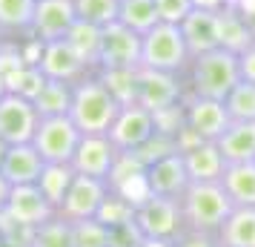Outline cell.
<instances>
[{"instance_id": "cell-10", "label": "cell", "mask_w": 255, "mask_h": 247, "mask_svg": "<svg viewBox=\"0 0 255 247\" xmlns=\"http://www.w3.org/2000/svg\"><path fill=\"white\" fill-rule=\"evenodd\" d=\"M106 196H109V184L101 178L78 176L72 187L66 190L63 201L58 204V216H63L66 222H83V219H98V213L104 207Z\"/></svg>"}, {"instance_id": "cell-38", "label": "cell", "mask_w": 255, "mask_h": 247, "mask_svg": "<svg viewBox=\"0 0 255 247\" xmlns=\"http://www.w3.org/2000/svg\"><path fill=\"white\" fill-rule=\"evenodd\" d=\"M155 6H158V14H161V23H175V26L195 9L192 0H155Z\"/></svg>"}, {"instance_id": "cell-9", "label": "cell", "mask_w": 255, "mask_h": 247, "mask_svg": "<svg viewBox=\"0 0 255 247\" xmlns=\"http://www.w3.org/2000/svg\"><path fill=\"white\" fill-rule=\"evenodd\" d=\"M140 66V35L121 20L104 26L98 69H138Z\"/></svg>"}, {"instance_id": "cell-16", "label": "cell", "mask_w": 255, "mask_h": 247, "mask_svg": "<svg viewBox=\"0 0 255 247\" xmlns=\"http://www.w3.org/2000/svg\"><path fill=\"white\" fill-rule=\"evenodd\" d=\"M115 158H118V147L109 141V135H83L78 150H75V158H72V170L78 176L109 181Z\"/></svg>"}, {"instance_id": "cell-7", "label": "cell", "mask_w": 255, "mask_h": 247, "mask_svg": "<svg viewBox=\"0 0 255 247\" xmlns=\"http://www.w3.org/2000/svg\"><path fill=\"white\" fill-rule=\"evenodd\" d=\"M186 98V83L184 75H172V72H158V69H138V98L135 104L146 106L152 115H158L163 109L184 104Z\"/></svg>"}, {"instance_id": "cell-24", "label": "cell", "mask_w": 255, "mask_h": 247, "mask_svg": "<svg viewBox=\"0 0 255 247\" xmlns=\"http://www.w3.org/2000/svg\"><path fill=\"white\" fill-rule=\"evenodd\" d=\"M35 6L37 0H0V32L9 40L29 35Z\"/></svg>"}, {"instance_id": "cell-14", "label": "cell", "mask_w": 255, "mask_h": 247, "mask_svg": "<svg viewBox=\"0 0 255 247\" xmlns=\"http://www.w3.org/2000/svg\"><path fill=\"white\" fill-rule=\"evenodd\" d=\"M37 121H40V115L29 98H20L14 92H6L0 98V138L6 144L32 141Z\"/></svg>"}, {"instance_id": "cell-37", "label": "cell", "mask_w": 255, "mask_h": 247, "mask_svg": "<svg viewBox=\"0 0 255 247\" xmlns=\"http://www.w3.org/2000/svg\"><path fill=\"white\" fill-rule=\"evenodd\" d=\"M109 247H146V236L135 224V219H129L124 224L109 227Z\"/></svg>"}, {"instance_id": "cell-22", "label": "cell", "mask_w": 255, "mask_h": 247, "mask_svg": "<svg viewBox=\"0 0 255 247\" xmlns=\"http://www.w3.org/2000/svg\"><path fill=\"white\" fill-rule=\"evenodd\" d=\"M221 187L230 196L232 207H255V161L227 164L221 176Z\"/></svg>"}, {"instance_id": "cell-39", "label": "cell", "mask_w": 255, "mask_h": 247, "mask_svg": "<svg viewBox=\"0 0 255 247\" xmlns=\"http://www.w3.org/2000/svg\"><path fill=\"white\" fill-rule=\"evenodd\" d=\"M169 247H218V236L198 233V230H184L178 239L169 242Z\"/></svg>"}, {"instance_id": "cell-15", "label": "cell", "mask_w": 255, "mask_h": 247, "mask_svg": "<svg viewBox=\"0 0 255 247\" xmlns=\"http://www.w3.org/2000/svg\"><path fill=\"white\" fill-rule=\"evenodd\" d=\"M75 23H78V14H75L72 0H37L29 35L40 40V43L63 40Z\"/></svg>"}, {"instance_id": "cell-43", "label": "cell", "mask_w": 255, "mask_h": 247, "mask_svg": "<svg viewBox=\"0 0 255 247\" xmlns=\"http://www.w3.org/2000/svg\"><path fill=\"white\" fill-rule=\"evenodd\" d=\"M9 193H12V184H9V181H6V176L0 173V213H3L6 201H9Z\"/></svg>"}, {"instance_id": "cell-33", "label": "cell", "mask_w": 255, "mask_h": 247, "mask_svg": "<svg viewBox=\"0 0 255 247\" xmlns=\"http://www.w3.org/2000/svg\"><path fill=\"white\" fill-rule=\"evenodd\" d=\"M224 106H227L232 121H255V83L238 81L227 92Z\"/></svg>"}, {"instance_id": "cell-18", "label": "cell", "mask_w": 255, "mask_h": 247, "mask_svg": "<svg viewBox=\"0 0 255 247\" xmlns=\"http://www.w3.org/2000/svg\"><path fill=\"white\" fill-rule=\"evenodd\" d=\"M43 167H46L43 155L37 153V147L32 141H26V144H9L6 158L0 164V173L6 176V181L12 187H20V184H37Z\"/></svg>"}, {"instance_id": "cell-26", "label": "cell", "mask_w": 255, "mask_h": 247, "mask_svg": "<svg viewBox=\"0 0 255 247\" xmlns=\"http://www.w3.org/2000/svg\"><path fill=\"white\" fill-rule=\"evenodd\" d=\"M72 92H75V83L66 81H49L43 83V89L35 95V109L40 118H55V115H69L72 106Z\"/></svg>"}, {"instance_id": "cell-2", "label": "cell", "mask_w": 255, "mask_h": 247, "mask_svg": "<svg viewBox=\"0 0 255 247\" xmlns=\"http://www.w3.org/2000/svg\"><path fill=\"white\" fill-rule=\"evenodd\" d=\"M118 112H121V104L109 92V86L101 81L98 72H89L86 78L75 83L69 118L83 135H106L109 127L115 124Z\"/></svg>"}, {"instance_id": "cell-21", "label": "cell", "mask_w": 255, "mask_h": 247, "mask_svg": "<svg viewBox=\"0 0 255 247\" xmlns=\"http://www.w3.org/2000/svg\"><path fill=\"white\" fill-rule=\"evenodd\" d=\"M215 144L227 164L255 161V121H232Z\"/></svg>"}, {"instance_id": "cell-1", "label": "cell", "mask_w": 255, "mask_h": 247, "mask_svg": "<svg viewBox=\"0 0 255 247\" xmlns=\"http://www.w3.org/2000/svg\"><path fill=\"white\" fill-rule=\"evenodd\" d=\"M241 81L238 72V55L230 49H212L204 55H192L189 66L184 72L186 95L195 98H212V101H224L235 83Z\"/></svg>"}, {"instance_id": "cell-23", "label": "cell", "mask_w": 255, "mask_h": 247, "mask_svg": "<svg viewBox=\"0 0 255 247\" xmlns=\"http://www.w3.org/2000/svg\"><path fill=\"white\" fill-rule=\"evenodd\" d=\"M218 245L255 247V207H232V213L218 230Z\"/></svg>"}, {"instance_id": "cell-6", "label": "cell", "mask_w": 255, "mask_h": 247, "mask_svg": "<svg viewBox=\"0 0 255 247\" xmlns=\"http://www.w3.org/2000/svg\"><path fill=\"white\" fill-rule=\"evenodd\" d=\"M81 138L83 132L75 127V121L69 115H55L37 121L32 144L37 147V153L43 155L46 164H72Z\"/></svg>"}, {"instance_id": "cell-36", "label": "cell", "mask_w": 255, "mask_h": 247, "mask_svg": "<svg viewBox=\"0 0 255 247\" xmlns=\"http://www.w3.org/2000/svg\"><path fill=\"white\" fill-rule=\"evenodd\" d=\"M98 219L106 224V227H115V224H124L129 219H135V201L127 199V196H121L115 190H109V196H106L104 207L98 213Z\"/></svg>"}, {"instance_id": "cell-8", "label": "cell", "mask_w": 255, "mask_h": 247, "mask_svg": "<svg viewBox=\"0 0 255 247\" xmlns=\"http://www.w3.org/2000/svg\"><path fill=\"white\" fill-rule=\"evenodd\" d=\"M155 132H158V124H155V115L149 109L140 104H127L121 106L115 124L109 127L106 135L118 147V153H135L138 147H143L149 141Z\"/></svg>"}, {"instance_id": "cell-28", "label": "cell", "mask_w": 255, "mask_h": 247, "mask_svg": "<svg viewBox=\"0 0 255 247\" xmlns=\"http://www.w3.org/2000/svg\"><path fill=\"white\" fill-rule=\"evenodd\" d=\"M101 35H104V29L86 23V20H78V23L69 29V35H66L69 46L75 49L92 69H98V58H101Z\"/></svg>"}, {"instance_id": "cell-48", "label": "cell", "mask_w": 255, "mask_h": 247, "mask_svg": "<svg viewBox=\"0 0 255 247\" xmlns=\"http://www.w3.org/2000/svg\"><path fill=\"white\" fill-rule=\"evenodd\" d=\"M218 247H224V245H218Z\"/></svg>"}, {"instance_id": "cell-32", "label": "cell", "mask_w": 255, "mask_h": 247, "mask_svg": "<svg viewBox=\"0 0 255 247\" xmlns=\"http://www.w3.org/2000/svg\"><path fill=\"white\" fill-rule=\"evenodd\" d=\"M43 83H46V75L40 72L37 63H20L6 78V92H14V95H20V98L35 101V95L43 89Z\"/></svg>"}, {"instance_id": "cell-31", "label": "cell", "mask_w": 255, "mask_h": 247, "mask_svg": "<svg viewBox=\"0 0 255 247\" xmlns=\"http://www.w3.org/2000/svg\"><path fill=\"white\" fill-rule=\"evenodd\" d=\"M138 69H95V72L109 86V92L118 98V104L127 106L135 104V98H138Z\"/></svg>"}, {"instance_id": "cell-34", "label": "cell", "mask_w": 255, "mask_h": 247, "mask_svg": "<svg viewBox=\"0 0 255 247\" xmlns=\"http://www.w3.org/2000/svg\"><path fill=\"white\" fill-rule=\"evenodd\" d=\"M78 20H86L92 26H109L118 20V3L121 0H72Z\"/></svg>"}, {"instance_id": "cell-27", "label": "cell", "mask_w": 255, "mask_h": 247, "mask_svg": "<svg viewBox=\"0 0 255 247\" xmlns=\"http://www.w3.org/2000/svg\"><path fill=\"white\" fill-rule=\"evenodd\" d=\"M118 20L129 26L132 32L146 35L152 26L161 23V14H158L155 0H121L118 3Z\"/></svg>"}, {"instance_id": "cell-11", "label": "cell", "mask_w": 255, "mask_h": 247, "mask_svg": "<svg viewBox=\"0 0 255 247\" xmlns=\"http://www.w3.org/2000/svg\"><path fill=\"white\" fill-rule=\"evenodd\" d=\"M3 216L12 224L23 227V230H35L43 222H49L52 216H58L55 204L40 193L37 184H20V187H12L9 193V201L3 207Z\"/></svg>"}, {"instance_id": "cell-29", "label": "cell", "mask_w": 255, "mask_h": 247, "mask_svg": "<svg viewBox=\"0 0 255 247\" xmlns=\"http://www.w3.org/2000/svg\"><path fill=\"white\" fill-rule=\"evenodd\" d=\"M29 247H75L72 222H66L63 216H52L49 222H43L40 227L32 230Z\"/></svg>"}, {"instance_id": "cell-5", "label": "cell", "mask_w": 255, "mask_h": 247, "mask_svg": "<svg viewBox=\"0 0 255 247\" xmlns=\"http://www.w3.org/2000/svg\"><path fill=\"white\" fill-rule=\"evenodd\" d=\"M135 224L143 230L146 239L169 245L172 239H178L186 230L184 213H181V199H166V196L146 193L135 204Z\"/></svg>"}, {"instance_id": "cell-44", "label": "cell", "mask_w": 255, "mask_h": 247, "mask_svg": "<svg viewBox=\"0 0 255 247\" xmlns=\"http://www.w3.org/2000/svg\"><path fill=\"white\" fill-rule=\"evenodd\" d=\"M6 150H9V144L0 138V164H3V158H6Z\"/></svg>"}, {"instance_id": "cell-19", "label": "cell", "mask_w": 255, "mask_h": 247, "mask_svg": "<svg viewBox=\"0 0 255 247\" xmlns=\"http://www.w3.org/2000/svg\"><path fill=\"white\" fill-rule=\"evenodd\" d=\"M181 35L186 40L189 55H204L221 46L218 37V12H207V9H192L181 20Z\"/></svg>"}, {"instance_id": "cell-13", "label": "cell", "mask_w": 255, "mask_h": 247, "mask_svg": "<svg viewBox=\"0 0 255 247\" xmlns=\"http://www.w3.org/2000/svg\"><path fill=\"white\" fill-rule=\"evenodd\" d=\"M37 66L46 75L49 81H66V83H78L81 78H86L89 72H95L86 60L69 46V40H49L40 43L37 52Z\"/></svg>"}, {"instance_id": "cell-46", "label": "cell", "mask_w": 255, "mask_h": 247, "mask_svg": "<svg viewBox=\"0 0 255 247\" xmlns=\"http://www.w3.org/2000/svg\"><path fill=\"white\" fill-rule=\"evenodd\" d=\"M6 40H9V37H6V35H3V32H0V49L6 46Z\"/></svg>"}, {"instance_id": "cell-42", "label": "cell", "mask_w": 255, "mask_h": 247, "mask_svg": "<svg viewBox=\"0 0 255 247\" xmlns=\"http://www.w3.org/2000/svg\"><path fill=\"white\" fill-rule=\"evenodd\" d=\"M195 9H207V12H224L230 6V0H192Z\"/></svg>"}, {"instance_id": "cell-45", "label": "cell", "mask_w": 255, "mask_h": 247, "mask_svg": "<svg viewBox=\"0 0 255 247\" xmlns=\"http://www.w3.org/2000/svg\"><path fill=\"white\" fill-rule=\"evenodd\" d=\"M6 95V81H3V75H0V98Z\"/></svg>"}, {"instance_id": "cell-40", "label": "cell", "mask_w": 255, "mask_h": 247, "mask_svg": "<svg viewBox=\"0 0 255 247\" xmlns=\"http://www.w3.org/2000/svg\"><path fill=\"white\" fill-rule=\"evenodd\" d=\"M238 72H241V81L255 83V40L238 55Z\"/></svg>"}, {"instance_id": "cell-30", "label": "cell", "mask_w": 255, "mask_h": 247, "mask_svg": "<svg viewBox=\"0 0 255 247\" xmlns=\"http://www.w3.org/2000/svg\"><path fill=\"white\" fill-rule=\"evenodd\" d=\"M72 181H75L72 164H46L43 173H40V178H37V187H40V193H43V196L55 204V210H58V204L63 201L66 190L72 187Z\"/></svg>"}, {"instance_id": "cell-12", "label": "cell", "mask_w": 255, "mask_h": 247, "mask_svg": "<svg viewBox=\"0 0 255 247\" xmlns=\"http://www.w3.org/2000/svg\"><path fill=\"white\" fill-rule=\"evenodd\" d=\"M230 124H232V118H230V112H227L224 101L186 95V101H184V127L195 135L198 141H218Z\"/></svg>"}, {"instance_id": "cell-3", "label": "cell", "mask_w": 255, "mask_h": 247, "mask_svg": "<svg viewBox=\"0 0 255 247\" xmlns=\"http://www.w3.org/2000/svg\"><path fill=\"white\" fill-rule=\"evenodd\" d=\"M181 213H184L186 230L218 236L221 224L232 213V201L224 193L221 181H198V184H189L181 196Z\"/></svg>"}, {"instance_id": "cell-17", "label": "cell", "mask_w": 255, "mask_h": 247, "mask_svg": "<svg viewBox=\"0 0 255 247\" xmlns=\"http://www.w3.org/2000/svg\"><path fill=\"white\" fill-rule=\"evenodd\" d=\"M143 178H146V190H149V193L166 196V199H181L186 193V187L192 184L181 153L163 155L158 161H152V164L146 167Z\"/></svg>"}, {"instance_id": "cell-41", "label": "cell", "mask_w": 255, "mask_h": 247, "mask_svg": "<svg viewBox=\"0 0 255 247\" xmlns=\"http://www.w3.org/2000/svg\"><path fill=\"white\" fill-rule=\"evenodd\" d=\"M238 12H241V17L247 20V26H250V32H253L255 37V0H238V3H232Z\"/></svg>"}, {"instance_id": "cell-47", "label": "cell", "mask_w": 255, "mask_h": 247, "mask_svg": "<svg viewBox=\"0 0 255 247\" xmlns=\"http://www.w3.org/2000/svg\"><path fill=\"white\" fill-rule=\"evenodd\" d=\"M232 3H238V0H230V6H232Z\"/></svg>"}, {"instance_id": "cell-25", "label": "cell", "mask_w": 255, "mask_h": 247, "mask_svg": "<svg viewBox=\"0 0 255 247\" xmlns=\"http://www.w3.org/2000/svg\"><path fill=\"white\" fill-rule=\"evenodd\" d=\"M218 37H221V46L235 52V55H241L244 49L255 40L247 20L241 17V12L235 6H227L224 12H218Z\"/></svg>"}, {"instance_id": "cell-35", "label": "cell", "mask_w": 255, "mask_h": 247, "mask_svg": "<svg viewBox=\"0 0 255 247\" xmlns=\"http://www.w3.org/2000/svg\"><path fill=\"white\" fill-rule=\"evenodd\" d=\"M75 247H109V227L101 219H83L72 222Z\"/></svg>"}, {"instance_id": "cell-4", "label": "cell", "mask_w": 255, "mask_h": 247, "mask_svg": "<svg viewBox=\"0 0 255 247\" xmlns=\"http://www.w3.org/2000/svg\"><path fill=\"white\" fill-rule=\"evenodd\" d=\"M189 49L181 35V26L175 23H158L146 35H140V66L158 72H172L184 75L189 66Z\"/></svg>"}, {"instance_id": "cell-20", "label": "cell", "mask_w": 255, "mask_h": 247, "mask_svg": "<svg viewBox=\"0 0 255 247\" xmlns=\"http://www.w3.org/2000/svg\"><path fill=\"white\" fill-rule=\"evenodd\" d=\"M181 155H184V164L192 184H198V181H221L224 170H227V161H224L215 141H195L192 147L181 150Z\"/></svg>"}]
</instances>
